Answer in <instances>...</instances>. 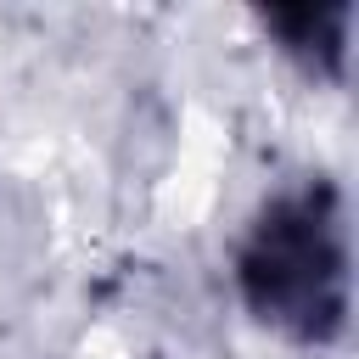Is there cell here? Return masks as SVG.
Here are the masks:
<instances>
[{"label": "cell", "instance_id": "obj_2", "mask_svg": "<svg viewBox=\"0 0 359 359\" xmlns=\"http://www.w3.org/2000/svg\"><path fill=\"white\" fill-rule=\"evenodd\" d=\"M264 34L275 39V50L320 84H342L348 79V28H353V6H269L258 11Z\"/></svg>", "mask_w": 359, "mask_h": 359}, {"label": "cell", "instance_id": "obj_1", "mask_svg": "<svg viewBox=\"0 0 359 359\" xmlns=\"http://www.w3.org/2000/svg\"><path fill=\"white\" fill-rule=\"evenodd\" d=\"M241 309L297 342L325 348L348 331L353 309V241H348V202L331 174H303L269 191L230 258Z\"/></svg>", "mask_w": 359, "mask_h": 359}]
</instances>
